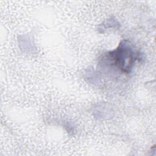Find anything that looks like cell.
<instances>
[{"mask_svg": "<svg viewBox=\"0 0 156 156\" xmlns=\"http://www.w3.org/2000/svg\"><path fill=\"white\" fill-rule=\"evenodd\" d=\"M108 56L113 64L125 73L130 71L135 61L139 58L138 54L124 41H122L116 49L110 51Z\"/></svg>", "mask_w": 156, "mask_h": 156, "instance_id": "1", "label": "cell"}]
</instances>
